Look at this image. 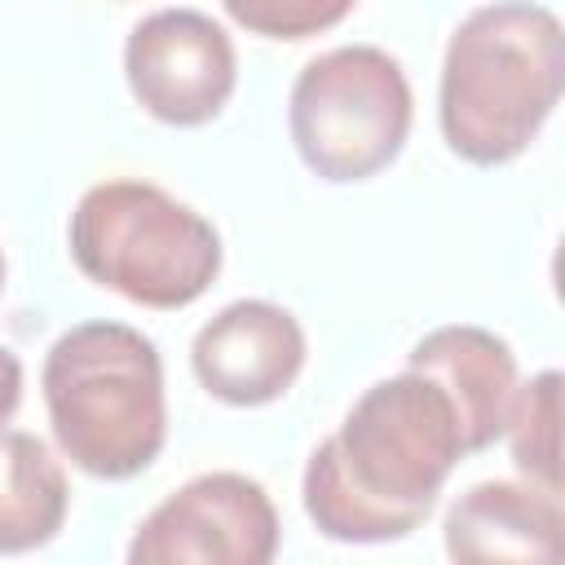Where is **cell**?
<instances>
[{
	"mask_svg": "<svg viewBox=\"0 0 565 565\" xmlns=\"http://www.w3.org/2000/svg\"><path fill=\"white\" fill-rule=\"evenodd\" d=\"M463 459L450 397L419 371L375 380L344 424L313 446L300 499L318 534L335 543L406 539L441 499Z\"/></svg>",
	"mask_w": 565,
	"mask_h": 565,
	"instance_id": "cell-1",
	"label": "cell"
},
{
	"mask_svg": "<svg viewBox=\"0 0 565 565\" xmlns=\"http://www.w3.org/2000/svg\"><path fill=\"white\" fill-rule=\"evenodd\" d=\"M561 18L534 0L481 4L455 26L441 57V137L459 159L499 168L539 137L561 102Z\"/></svg>",
	"mask_w": 565,
	"mask_h": 565,
	"instance_id": "cell-2",
	"label": "cell"
},
{
	"mask_svg": "<svg viewBox=\"0 0 565 565\" xmlns=\"http://www.w3.org/2000/svg\"><path fill=\"white\" fill-rule=\"evenodd\" d=\"M62 455L102 481L146 472L168 441L163 358L128 322H79L62 331L40 371Z\"/></svg>",
	"mask_w": 565,
	"mask_h": 565,
	"instance_id": "cell-3",
	"label": "cell"
},
{
	"mask_svg": "<svg viewBox=\"0 0 565 565\" xmlns=\"http://www.w3.org/2000/svg\"><path fill=\"white\" fill-rule=\"evenodd\" d=\"M75 269L146 309H185L221 274L225 247L207 216L150 181H102L71 212Z\"/></svg>",
	"mask_w": 565,
	"mask_h": 565,
	"instance_id": "cell-4",
	"label": "cell"
},
{
	"mask_svg": "<svg viewBox=\"0 0 565 565\" xmlns=\"http://www.w3.org/2000/svg\"><path fill=\"white\" fill-rule=\"evenodd\" d=\"M411 84L393 53L340 44L305 62L291 84L287 128L305 168L331 185L384 172L411 132Z\"/></svg>",
	"mask_w": 565,
	"mask_h": 565,
	"instance_id": "cell-5",
	"label": "cell"
},
{
	"mask_svg": "<svg viewBox=\"0 0 565 565\" xmlns=\"http://www.w3.org/2000/svg\"><path fill=\"white\" fill-rule=\"evenodd\" d=\"M278 512L247 472H203L172 490L132 534V565H269Z\"/></svg>",
	"mask_w": 565,
	"mask_h": 565,
	"instance_id": "cell-6",
	"label": "cell"
},
{
	"mask_svg": "<svg viewBox=\"0 0 565 565\" xmlns=\"http://www.w3.org/2000/svg\"><path fill=\"white\" fill-rule=\"evenodd\" d=\"M124 75L146 115L172 128H199L225 110L238 62L221 22L199 9H159L128 31Z\"/></svg>",
	"mask_w": 565,
	"mask_h": 565,
	"instance_id": "cell-7",
	"label": "cell"
},
{
	"mask_svg": "<svg viewBox=\"0 0 565 565\" xmlns=\"http://www.w3.org/2000/svg\"><path fill=\"white\" fill-rule=\"evenodd\" d=\"M190 366L216 402L269 406L305 366V331L274 300H234L199 327Z\"/></svg>",
	"mask_w": 565,
	"mask_h": 565,
	"instance_id": "cell-8",
	"label": "cell"
},
{
	"mask_svg": "<svg viewBox=\"0 0 565 565\" xmlns=\"http://www.w3.org/2000/svg\"><path fill=\"white\" fill-rule=\"evenodd\" d=\"M406 366L428 375L450 397L463 455H477L503 437L508 406L516 393V353L503 335L472 322H450L415 340Z\"/></svg>",
	"mask_w": 565,
	"mask_h": 565,
	"instance_id": "cell-9",
	"label": "cell"
},
{
	"mask_svg": "<svg viewBox=\"0 0 565 565\" xmlns=\"http://www.w3.org/2000/svg\"><path fill=\"white\" fill-rule=\"evenodd\" d=\"M565 516H561V494L516 481H481L463 490L441 525L446 556L468 561V565H490V561H561V539Z\"/></svg>",
	"mask_w": 565,
	"mask_h": 565,
	"instance_id": "cell-10",
	"label": "cell"
},
{
	"mask_svg": "<svg viewBox=\"0 0 565 565\" xmlns=\"http://www.w3.org/2000/svg\"><path fill=\"white\" fill-rule=\"evenodd\" d=\"M71 486L53 450L22 428H0V556L35 552L57 539Z\"/></svg>",
	"mask_w": 565,
	"mask_h": 565,
	"instance_id": "cell-11",
	"label": "cell"
},
{
	"mask_svg": "<svg viewBox=\"0 0 565 565\" xmlns=\"http://www.w3.org/2000/svg\"><path fill=\"white\" fill-rule=\"evenodd\" d=\"M503 433L525 481L561 494V371H539L512 393Z\"/></svg>",
	"mask_w": 565,
	"mask_h": 565,
	"instance_id": "cell-12",
	"label": "cell"
},
{
	"mask_svg": "<svg viewBox=\"0 0 565 565\" xmlns=\"http://www.w3.org/2000/svg\"><path fill=\"white\" fill-rule=\"evenodd\" d=\"M225 13L265 40H309L340 26L358 0H221Z\"/></svg>",
	"mask_w": 565,
	"mask_h": 565,
	"instance_id": "cell-13",
	"label": "cell"
},
{
	"mask_svg": "<svg viewBox=\"0 0 565 565\" xmlns=\"http://www.w3.org/2000/svg\"><path fill=\"white\" fill-rule=\"evenodd\" d=\"M18 406H22V362L13 349L0 344V428L18 415Z\"/></svg>",
	"mask_w": 565,
	"mask_h": 565,
	"instance_id": "cell-14",
	"label": "cell"
},
{
	"mask_svg": "<svg viewBox=\"0 0 565 565\" xmlns=\"http://www.w3.org/2000/svg\"><path fill=\"white\" fill-rule=\"evenodd\" d=\"M0 291H4V252H0Z\"/></svg>",
	"mask_w": 565,
	"mask_h": 565,
	"instance_id": "cell-15",
	"label": "cell"
}]
</instances>
